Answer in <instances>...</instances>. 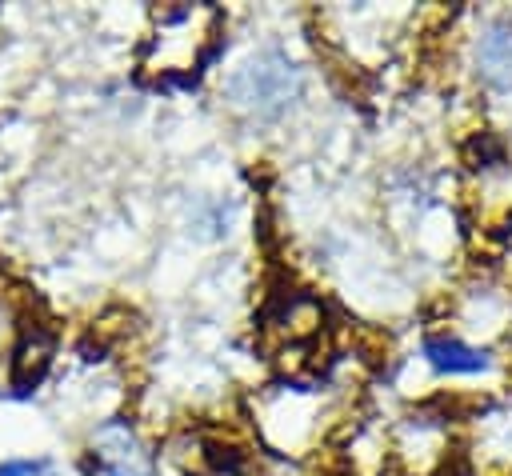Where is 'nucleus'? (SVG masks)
<instances>
[{"label":"nucleus","instance_id":"3","mask_svg":"<svg viewBox=\"0 0 512 476\" xmlns=\"http://www.w3.org/2000/svg\"><path fill=\"white\" fill-rule=\"evenodd\" d=\"M52 356H56V336L52 328L44 324H24L16 344H12V388L16 392H32L44 372L52 368Z\"/></svg>","mask_w":512,"mask_h":476},{"label":"nucleus","instance_id":"1","mask_svg":"<svg viewBox=\"0 0 512 476\" xmlns=\"http://www.w3.org/2000/svg\"><path fill=\"white\" fill-rule=\"evenodd\" d=\"M304 88V72L296 68V60L280 48H264L252 52L244 64H236L224 80V96L232 108H240L252 120H276L284 116Z\"/></svg>","mask_w":512,"mask_h":476},{"label":"nucleus","instance_id":"5","mask_svg":"<svg viewBox=\"0 0 512 476\" xmlns=\"http://www.w3.org/2000/svg\"><path fill=\"white\" fill-rule=\"evenodd\" d=\"M424 356L440 372H480V368H488V352L472 348V344H464L456 336H428L424 340Z\"/></svg>","mask_w":512,"mask_h":476},{"label":"nucleus","instance_id":"4","mask_svg":"<svg viewBox=\"0 0 512 476\" xmlns=\"http://www.w3.org/2000/svg\"><path fill=\"white\" fill-rule=\"evenodd\" d=\"M476 72L488 88L512 92V20H492L476 40Z\"/></svg>","mask_w":512,"mask_h":476},{"label":"nucleus","instance_id":"2","mask_svg":"<svg viewBox=\"0 0 512 476\" xmlns=\"http://www.w3.org/2000/svg\"><path fill=\"white\" fill-rule=\"evenodd\" d=\"M88 456L100 476H152V456L128 420H104L92 432Z\"/></svg>","mask_w":512,"mask_h":476},{"label":"nucleus","instance_id":"6","mask_svg":"<svg viewBox=\"0 0 512 476\" xmlns=\"http://www.w3.org/2000/svg\"><path fill=\"white\" fill-rule=\"evenodd\" d=\"M468 168H496V164H504V144L492 136V132H480L472 144H468Z\"/></svg>","mask_w":512,"mask_h":476},{"label":"nucleus","instance_id":"7","mask_svg":"<svg viewBox=\"0 0 512 476\" xmlns=\"http://www.w3.org/2000/svg\"><path fill=\"white\" fill-rule=\"evenodd\" d=\"M0 476H60L52 460H8L0 464Z\"/></svg>","mask_w":512,"mask_h":476}]
</instances>
